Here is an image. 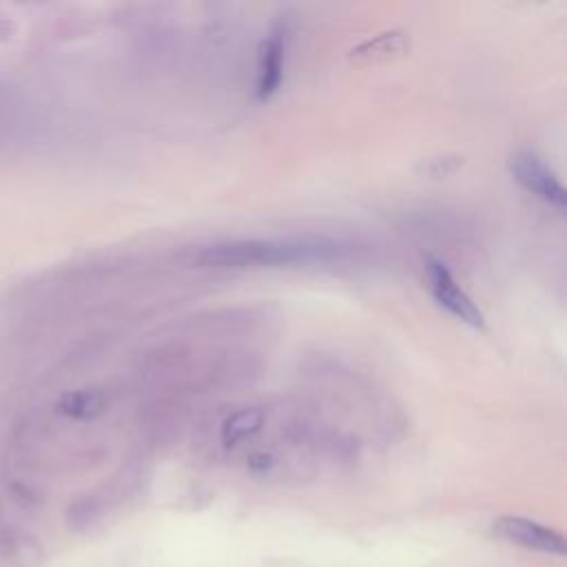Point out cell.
Masks as SVG:
<instances>
[{"label":"cell","mask_w":567,"mask_h":567,"mask_svg":"<svg viewBox=\"0 0 567 567\" xmlns=\"http://www.w3.org/2000/svg\"><path fill=\"white\" fill-rule=\"evenodd\" d=\"M248 465H250V470H255V472H264V470H268V467L272 465V458L266 456V454H255V456H250Z\"/></svg>","instance_id":"9"},{"label":"cell","mask_w":567,"mask_h":567,"mask_svg":"<svg viewBox=\"0 0 567 567\" xmlns=\"http://www.w3.org/2000/svg\"><path fill=\"white\" fill-rule=\"evenodd\" d=\"M507 168L514 182H518L529 195L554 206L556 210H565L567 206L565 186L560 184L558 175L534 151H527V148L514 151L507 159Z\"/></svg>","instance_id":"2"},{"label":"cell","mask_w":567,"mask_h":567,"mask_svg":"<svg viewBox=\"0 0 567 567\" xmlns=\"http://www.w3.org/2000/svg\"><path fill=\"white\" fill-rule=\"evenodd\" d=\"M359 252L357 244L328 235H288L235 239L206 246L197 261L210 268H281L308 264L348 261Z\"/></svg>","instance_id":"1"},{"label":"cell","mask_w":567,"mask_h":567,"mask_svg":"<svg viewBox=\"0 0 567 567\" xmlns=\"http://www.w3.org/2000/svg\"><path fill=\"white\" fill-rule=\"evenodd\" d=\"M454 159H456V157H436V159H427L425 171H427V175H432V177H447V175H452V171L445 168V164H450V162H454Z\"/></svg>","instance_id":"8"},{"label":"cell","mask_w":567,"mask_h":567,"mask_svg":"<svg viewBox=\"0 0 567 567\" xmlns=\"http://www.w3.org/2000/svg\"><path fill=\"white\" fill-rule=\"evenodd\" d=\"M264 425V410L259 408H244L230 414L221 425V441L224 445H237L239 441L252 436Z\"/></svg>","instance_id":"6"},{"label":"cell","mask_w":567,"mask_h":567,"mask_svg":"<svg viewBox=\"0 0 567 567\" xmlns=\"http://www.w3.org/2000/svg\"><path fill=\"white\" fill-rule=\"evenodd\" d=\"M425 279L430 295L434 301L447 310L458 321L472 326V328H485V317L481 308L474 303V299L461 288V284L454 279L452 270L436 257L425 259Z\"/></svg>","instance_id":"3"},{"label":"cell","mask_w":567,"mask_h":567,"mask_svg":"<svg viewBox=\"0 0 567 567\" xmlns=\"http://www.w3.org/2000/svg\"><path fill=\"white\" fill-rule=\"evenodd\" d=\"M492 532L501 540L523 547V549H532V551H540V554H549V556L567 554V543L560 532H556L547 525H540L538 520L525 518V516H512V514L498 516L492 523Z\"/></svg>","instance_id":"4"},{"label":"cell","mask_w":567,"mask_h":567,"mask_svg":"<svg viewBox=\"0 0 567 567\" xmlns=\"http://www.w3.org/2000/svg\"><path fill=\"white\" fill-rule=\"evenodd\" d=\"M288 20H279L270 33L264 38L257 55V78H255V95L257 100L272 97L284 80L286 51H288Z\"/></svg>","instance_id":"5"},{"label":"cell","mask_w":567,"mask_h":567,"mask_svg":"<svg viewBox=\"0 0 567 567\" xmlns=\"http://www.w3.org/2000/svg\"><path fill=\"white\" fill-rule=\"evenodd\" d=\"M102 394L95 390H78V392H69L62 401H60V410L73 419H91L97 412H102Z\"/></svg>","instance_id":"7"}]
</instances>
